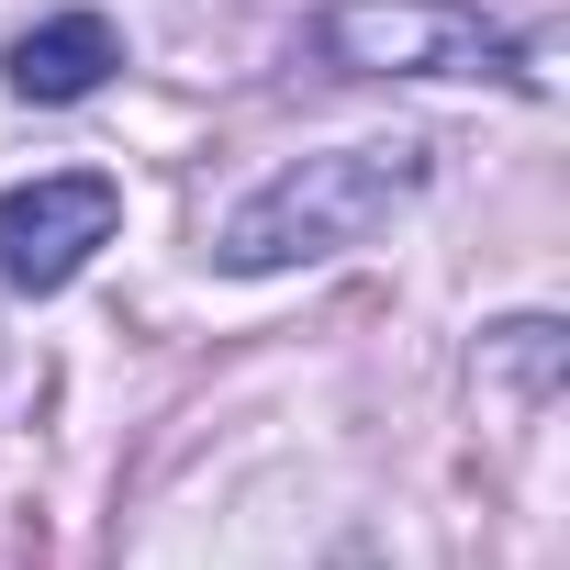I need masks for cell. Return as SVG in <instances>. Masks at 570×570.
<instances>
[{
	"label": "cell",
	"instance_id": "7a4b0ae2",
	"mask_svg": "<svg viewBox=\"0 0 570 570\" xmlns=\"http://www.w3.org/2000/svg\"><path fill=\"white\" fill-rule=\"evenodd\" d=\"M314 46L347 79H514V90H548V68L503 23H481L470 0H336L314 23Z\"/></svg>",
	"mask_w": 570,
	"mask_h": 570
},
{
	"label": "cell",
	"instance_id": "3957f363",
	"mask_svg": "<svg viewBox=\"0 0 570 570\" xmlns=\"http://www.w3.org/2000/svg\"><path fill=\"white\" fill-rule=\"evenodd\" d=\"M112 224H124V190L101 168H57V179L0 190V279L12 292H68L90 268V246H112Z\"/></svg>",
	"mask_w": 570,
	"mask_h": 570
},
{
	"label": "cell",
	"instance_id": "277c9868",
	"mask_svg": "<svg viewBox=\"0 0 570 570\" xmlns=\"http://www.w3.org/2000/svg\"><path fill=\"white\" fill-rule=\"evenodd\" d=\"M112 68H124V35L101 12H46L35 35H12V57H0L12 101H90Z\"/></svg>",
	"mask_w": 570,
	"mask_h": 570
},
{
	"label": "cell",
	"instance_id": "6da1fadb",
	"mask_svg": "<svg viewBox=\"0 0 570 570\" xmlns=\"http://www.w3.org/2000/svg\"><path fill=\"white\" fill-rule=\"evenodd\" d=\"M414 190H425V135H358V146H325V157H303V168L257 179V190L224 213L213 257H224L235 279L314 268V257L370 246V235H381Z\"/></svg>",
	"mask_w": 570,
	"mask_h": 570
},
{
	"label": "cell",
	"instance_id": "5b68a950",
	"mask_svg": "<svg viewBox=\"0 0 570 570\" xmlns=\"http://www.w3.org/2000/svg\"><path fill=\"white\" fill-rule=\"evenodd\" d=\"M492 358H503L525 392H548V370H559V325H537V314H525V325H503V336H492Z\"/></svg>",
	"mask_w": 570,
	"mask_h": 570
}]
</instances>
